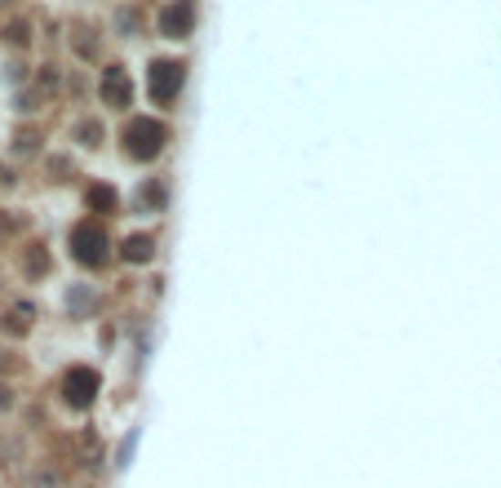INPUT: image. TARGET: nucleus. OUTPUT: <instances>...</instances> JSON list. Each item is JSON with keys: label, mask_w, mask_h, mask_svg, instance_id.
<instances>
[{"label": "nucleus", "mask_w": 501, "mask_h": 488, "mask_svg": "<svg viewBox=\"0 0 501 488\" xmlns=\"http://www.w3.org/2000/svg\"><path fill=\"white\" fill-rule=\"evenodd\" d=\"M165 142H169V129L160 120H151V116L125 125V151H129L134 160H156V156L165 151Z\"/></svg>", "instance_id": "1"}, {"label": "nucleus", "mask_w": 501, "mask_h": 488, "mask_svg": "<svg viewBox=\"0 0 501 488\" xmlns=\"http://www.w3.org/2000/svg\"><path fill=\"white\" fill-rule=\"evenodd\" d=\"M107 249H111V240H107V227H102V222L85 218V222L71 227V258H76V262L102 267V262H107Z\"/></svg>", "instance_id": "2"}, {"label": "nucleus", "mask_w": 501, "mask_h": 488, "mask_svg": "<svg viewBox=\"0 0 501 488\" xmlns=\"http://www.w3.org/2000/svg\"><path fill=\"white\" fill-rule=\"evenodd\" d=\"M182 80H187V67L182 63H173V58H160V63H151L147 71V94H151V103H173L178 94H182Z\"/></svg>", "instance_id": "3"}, {"label": "nucleus", "mask_w": 501, "mask_h": 488, "mask_svg": "<svg viewBox=\"0 0 501 488\" xmlns=\"http://www.w3.org/2000/svg\"><path fill=\"white\" fill-rule=\"evenodd\" d=\"M63 395H67L71 409H89V404H94V395H98V373H94V369H85V364H76L67 378H63Z\"/></svg>", "instance_id": "4"}, {"label": "nucleus", "mask_w": 501, "mask_h": 488, "mask_svg": "<svg viewBox=\"0 0 501 488\" xmlns=\"http://www.w3.org/2000/svg\"><path fill=\"white\" fill-rule=\"evenodd\" d=\"M102 103L116 107V111L134 103V85H129V71H125V67H107V71H102Z\"/></svg>", "instance_id": "5"}, {"label": "nucleus", "mask_w": 501, "mask_h": 488, "mask_svg": "<svg viewBox=\"0 0 501 488\" xmlns=\"http://www.w3.org/2000/svg\"><path fill=\"white\" fill-rule=\"evenodd\" d=\"M191 27H196V9H191V5H169V9H160V32H165L169 40L191 36Z\"/></svg>", "instance_id": "6"}, {"label": "nucleus", "mask_w": 501, "mask_h": 488, "mask_svg": "<svg viewBox=\"0 0 501 488\" xmlns=\"http://www.w3.org/2000/svg\"><path fill=\"white\" fill-rule=\"evenodd\" d=\"M151 249H156L151 236H129V240H125V258H129V262H147V258H151Z\"/></svg>", "instance_id": "7"}, {"label": "nucleus", "mask_w": 501, "mask_h": 488, "mask_svg": "<svg viewBox=\"0 0 501 488\" xmlns=\"http://www.w3.org/2000/svg\"><path fill=\"white\" fill-rule=\"evenodd\" d=\"M89 209L111 213L116 209V191H111V187H94V191H89Z\"/></svg>", "instance_id": "8"}, {"label": "nucleus", "mask_w": 501, "mask_h": 488, "mask_svg": "<svg viewBox=\"0 0 501 488\" xmlns=\"http://www.w3.org/2000/svg\"><path fill=\"white\" fill-rule=\"evenodd\" d=\"M142 205H147V209H160V205H165V187L151 182L147 191H138V209H142Z\"/></svg>", "instance_id": "9"}, {"label": "nucleus", "mask_w": 501, "mask_h": 488, "mask_svg": "<svg viewBox=\"0 0 501 488\" xmlns=\"http://www.w3.org/2000/svg\"><path fill=\"white\" fill-rule=\"evenodd\" d=\"M80 138L89 142V147H98V138H102V129H98V125H94V120H85V125H80Z\"/></svg>", "instance_id": "10"}]
</instances>
